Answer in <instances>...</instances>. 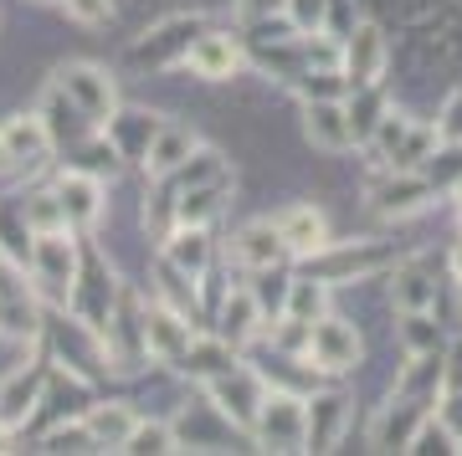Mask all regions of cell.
<instances>
[{
  "mask_svg": "<svg viewBox=\"0 0 462 456\" xmlns=\"http://www.w3.org/2000/svg\"><path fill=\"white\" fill-rule=\"evenodd\" d=\"M78 267H83V257H78V242H72V226L67 231H42L32 242V257H26V272H32V287L42 303H51V308H62L72 303V287H78Z\"/></svg>",
  "mask_w": 462,
  "mask_h": 456,
  "instance_id": "6da1fadb",
  "label": "cell"
},
{
  "mask_svg": "<svg viewBox=\"0 0 462 456\" xmlns=\"http://www.w3.org/2000/svg\"><path fill=\"white\" fill-rule=\"evenodd\" d=\"M303 261H309V278H324L334 287V282H365L375 272H385V267H396V246L391 242H329Z\"/></svg>",
  "mask_w": 462,
  "mask_h": 456,
  "instance_id": "7a4b0ae2",
  "label": "cell"
},
{
  "mask_svg": "<svg viewBox=\"0 0 462 456\" xmlns=\"http://www.w3.org/2000/svg\"><path fill=\"white\" fill-rule=\"evenodd\" d=\"M303 431H309V400L282 385H267L263 410L252 421V441L263 451H303Z\"/></svg>",
  "mask_w": 462,
  "mask_h": 456,
  "instance_id": "3957f363",
  "label": "cell"
},
{
  "mask_svg": "<svg viewBox=\"0 0 462 456\" xmlns=\"http://www.w3.org/2000/svg\"><path fill=\"white\" fill-rule=\"evenodd\" d=\"M57 87H62V98L72 103L93 129H103V123L118 114V82H114V72L98 67V62H62L57 67Z\"/></svg>",
  "mask_w": 462,
  "mask_h": 456,
  "instance_id": "277c9868",
  "label": "cell"
},
{
  "mask_svg": "<svg viewBox=\"0 0 462 456\" xmlns=\"http://www.w3.org/2000/svg\"><path fill=\"white\" fill-rule=\"evenodd\" d=\"M370 144L380 149V160L391 164V169H416V164H427L437 154V123H416L411 114H401V108H385L380 118V129Z\"/></svg>",
  "mask_w": 462,
  "mask_h": 456,
  "instance_id": "5b68a950",
  "label": "cell"
},
{
  "mask_svg": "<svg viewBox=\"0 0 462 456\" xmlns=\"http://www.w3.org/2000/svg\"><path fill=\"white\" fill-rule=\"evenodd\" d=\"M303 359L314 364L319 375H349V369H360L365 343H360V333H355V328H349L345 318L324 313L319 324H309V343H303Z\"/></svg>",
  "mask_w": 462,
  "mask_h": 456,
  "instance_id": "8992f818",
  "label": "cell"
},
{
  "mask_svg": "<svg viewBox=\"0 0 462 456\" xmlns=\"http://www.w3.org/2000/svg\"><path fill=\"white\" fill-rule=\"evenodd\" d=\"M365 200H370V211L406 221V215H421L431 200H437V185H431V175H416V169H391V164H385V175L370 179Z\"/></svg>",
  "mask_w": 462,
  "mask_h": 456,
  "instance_id": "52a82bcc",
  "label": "cell"
},
{
  "mask_svg": "<svg viewBox=\"0 0 462 456\" xmlns=\"http://www.w3.org/2000/svg\"><path fill=\"white\" fill-rule=\"evenodd\" d=\"M200 32H206L200 16H165L154 32H144L129 47V62L149 67V72H160V67H185V51H190V41H196Z\"/></svg>",
  "mask_w": 462,
  "mask_h": 456,
  "instance_id": "ba28073f",
  "label": "cell"
},
{
  "mask_svg": "<svg viewBox=\"0 0 462 456\" xmlns=\"http://www.w3.org/2000/svg\"><path fill=\"white\" fill-rule=\"evenodd\" d=\"M0 144H5V169L11 175H36V169H47L57 139H51L42 114H11L0 123Z\"/></svg>",
  "mask_w": 462,
  "mask_h": 456,
  "instance_id": "9c48e42d",
  "label": "cell"
},
{
  "mask_svg": "<svg viewBox=\"0 0 462 456\" xmlns=\"http://www.w3.org/2000/svg\"><path fill=\"white\" fill-rule=\"evenodd\" d=\"M206 395H211V406L221 410L236 431L252 436V421H257V410H263L267 379L257 375V369H247V364H236V369H226V375L206 379Z\"/></svg>",
  "mask_w": 462,
  "mask_h": 456,
  "instance_id": "30bf717a",
  "label": "cell"
},
{
  "mask_svg": "<svg viewBox=\"0 0 462 456\" xmlns=\"http://www.w3.org/2000/svg\"><path fill=\"white\" fill-rule=\"evenodd\" d=\"M0 339L36 343L42 339V308H36L32 287L21 282V267L0 257Z\"/></svg>",
  "mask_w": 462,
  "mask_h": 456,
  "instance_id": "8fae6325",
  "label": "cell"
},
{
  "mask_svg": "<svg viewBox=\"0 0 462 456\" xmlns=\"http://www.w3.org/2000/svg\"><path fill=\"white\" fill-rule=\"evenodd\" d=\"M431 421V400H416V395H391L385 406H380L375 425H370V446L375 451H411L416 431Z\"/></svg>",
  "mask_w": 462,
  "mask_h": 456,
  "instance_id": "7c38bea8",
  "label": "cell"
},
{
  "mask_svg": "<svg viewBox=\"0 0 462 456\" xmlns=\"http://www.w3.org/2000/svg\"><path fill=\"white\" fill-rule=\"evenodd\" d=\"M47 379H51V364H47V359L16 364L11 375L0 379V425H5V431H21V425L36 415L42 395H47Z\"/></svg>",
  "mask_w": 462,
  "mask_h": 456,
  "instance_id": "4fadbf2b",
  "label": "cell"
},
{
  "mask_svg": "<svg viewBox=\"0 0 462 456\" xmlns=\"http://www.w3.org/2000/svg\"><path fill=\"white\" fill-rule=\"evenodd\" d=\"M385 62H391L385 32H380L375 21H360V26L345 36V62H339L345 82L349 87H375V82L385 78Z\"/></svg>",
  "mask_w": 462,
  "mask_h": 456,
  "instance_id": "5bb4252c",
  "label": "cell"
},
{
  "mask_svg": "<svg viewBox=\"0 0 462 456\" xmlns=\"http://www.w3.org/2000/svg\"><path fill=\"white\" fill-rule=\"evenodd\" d=\"M196 339V324H190V313H180L175 303L165 297H154L144 308V343H149V359H160V364H175V359L190 349Z\"/></svg>",
  "mask_w": 462,
  "mask_h": 456,
  "instance_id": "9a60e30c",
  "label": "cell"
},
{
  "mask_svg": "<svg viewBox=\"0 0 462 456\" xmlns=\"http://www.w3.org/2000/svg\"><path fill=\"white\" fill-rule=\"evenodd\" d=\"M57 200H62V211H67V226L72 231H93L103 221V211H108V196H103V179L98 175H88V169H72L67 164L62 175H57Z\"/></svg>",
  "mask_w": 462,
  "mask_h": 456,
  "instance_id": "2e32d148",
  "label": "cell"
},
{
  "mask_svg": "<svg viewBox=\"0 0 462 456\" xmlns=\"http://www.w3.org/2000/svg\"><path fill=\"white\" fill-rule=\"evenodd\" d=\"M303 139L324 154H349L355 129H349L345 98H303Z\"/></svg>",
  "mask_w": 462,
  "mask_h": 456,
  "instance_id": "e0dca14e",
  "label": "cell"
},
{
  "mask_svg": "<svg viewBox=\"0 0 462 456\" xmlns=\"http://www.w3.org/2000/svg\"><path fill=\"white\" fill-rule=\"evenodd\" d=\"M242 41L231 32H200L196 41H190V51H185V67L196 72L200 82H231L236 72H242Z\"/></svg>",
  "mask_w": 462,
  "mask_h": 456,
  "instance_id": "ac0fdd59",
  "label": "cell"
},
{
  "mask_svg": "<svg viewBox=\"0 0 462 456\" xmlns=\"http://www.w3.org/2000/svg\"><path fill=\"white\" fill-rule=\"evenodd\" d=\"M273 226H278L288 257H314L319 246H329V215L319 211L314 200H293V205H282Z\"/></svg>",
  "mask_w": 462,
  "mask_h": 456,
  "instance_id": "d6986e66",
  "label": "cell"
},
{
  "mask_svg": "<svg viewBox=\"0 0 462 456\" xmlns=\"http://www.w3.org/2000/svg\"><path fill=\"white\" fill-rule=\"evenodd\" d=\"M200 149V133L190 129V123H175V118H165L160 123V133L149 139V149H144V169H149V179H160V175H170V169H180L190 154Z\"/></svg>",
  "mask_w": 462,
  "mask_h": 456,
  "instance_id": "ffe728a7",
  "label": "cell"
},
{
  "mask_svg": "<svg viewBox=\"0 0 462 456\" xmlns=\"http://www.w3.org/2000/svg\"><path fill=\"white\" fill-rule=\"evenodd\" d=\"M282 257H288V246H282V236H278L273 221H247V226L231 236V261L247 267V272H263V267L273 272Z\"/></svg>",
  "mask_w": 462,
  "mask_h": 456,
  "instance_id": "44dd1931",
  "label": "cell"
},
{
  "mask_svg": "<svg viewBox=\"0 0 462 456\" xmlns=\"http://www.w3.org/2000/svg\"><path fill=\"white\" fill-rule=\"evenodd\" d=\"M242 359H236V343H226L221 333H196L190 339V349H185L180 359H175V369L180 375H190L196 385H206V379L226 375V369H236Z\"/></svg>",
  "mask_w": 462,
  "mask_h": 456,
  "instance_id": "7402d4cb",
  "label": "cell"
},
{
  "mask_svg": "<svg viewBox=\"0 0 462 456\" xmlns=\"http://www.w3.org/2000/svg\"><path fill=\"white\" fill-rule=\"evenodd\" d=\"M349 425V395H314L309 400V431H303V451H334Z\"/></svg>",
  "mask_w": 462,
  "mask_h": 456,
  "instance_id": "603a6c76",
  "label": "cell"
},
{
  "mask_svg": "<svg viewBox=\"0 0 462 456\" xmlns=\"http://www.w3.org/2000/svg\"><path fill=\"white\" fill-rule=\"evenodd\" d=\"M160 123L165 118L160 114H144V108H118L108 123H103V133H108V144L118 149V160H144V149H149V139L160 133Z\"/></svg>",
  "mask_w": 462,
  "mask_h": 456,
  "instance_id": "cb8c5ba5",
  "label": "cell"
},
{
  "mask_svg": "<svg viewBox=\"0 0 462 456\" xmlns=\"http://www.w3.org/2000/svg\"><path fill=\"white\" fill-rule=\"evenodd\" d=\"M170 431H175V446H180V451H190V446H200V451H216V446H226V441H231V431H236V425H231L226 415H221L211 400H206V406L185 410V415L170 425Z\"/></svg>",
  "mask_w": 462,
  "mask_h": 456,
  "instance_id": "d4e9b609",
  "label": "cell"
},
{
  "mask_svg": "<svg viewBox=\"0 0 462 456\" xmlns=\"http://www.w3.org/2000/svg\"><path fill=\"white\" fill-rule=\"evenodd\" d=\"M88 436H93V446H103V451H124L134 436V425H139V410L129 406V400H108V406H93L83 415Z\"/></svg>",
  "mask_w": 462,
  "mask_h": 456,
  "instance_id": "484cf974",
  "label": "cell"
},
{
  "mask_svg": "<svg viewBox=\"0 0 462 456\" xmlns=\"http://www.w3.org/2000/svg\"><path fill=\"white\" fill-rule=\"evenodd\" d=\"M216 324H221L216 333H221L226 343H236V349H242L247 339H257V333H263V303H257V293H252V287L226 293L221 297V318H216Z\"/></svg>",
  "mask_w": 462,
  "mask_h": 456,
  "instance_id": "4316f807",
  "label": "cell"
},
{
  "mask_svg": "<svg viewBox=\"0 0 462 456\" xmlns=\"http://www.w3.org/2000/svg\"><path fill=\"white\" fill-rule=\"evenodd\" d=\"M226 175L221 179H206V185H190V190H180V200H175V211H170V226H211V215H221V205H226Z\"/></svg>",
  "mask_w": 462,
  "mask_h": 456,
  "instance_id": "83f0119b",
  "label": "cell"
},
{
  "mask_svg": "<svg viewBox=\"0 0 462 456\" xmlns=\"http://www.w3.org/2000/svg\"><path fill=\"white\" fill-rule=\"evenodd\" d=\"M165 261H175L180 272H190V278H206V267H211V231L206 226H170L165 236V251H160Z\"/></svg>",
  "mask_w": 462,
  "mask_h": 456,
  "instance_id": "f1b7e54d",
  "label": "cell"
},
{
  "mask_svg": "<svg viewBox=\"0 0 462 456\" xmlns=\"http://www.w3.org/2000/svg\"><path fill=\"white\" fill-rule=\"evenodd\" d=\"M437 297H442V282L431 272L396 267V278H391V308L396 313H427V308H437Z\"/></svg>",
  "mask_w": 462,
  "mask_h": 456,
  "instance_id": "f546056e",
  "label": "cell"
},
{
  "mask_svg": "<svg viewBox=\"0 0 462 456\" xmlns=\"http://www.w3.org/2000/svg\"><path fill=\"white\" fill-rule=\"evenodd\" d=\"M329 313V282L324 278H293L288 282V293H282V318H293V324H319Z\"/></svg>",
  "mask_w": 462,
  "mask_h": 456,
  "instance_id": "4dcf8cb0",
  "label": "cell"
},
{
  "mask_svg": "<svg viewBox=\"0 0 462 456\" xmlns=\"http://www.w3.org/2000/svg\"><path fill=\"white\" fill-rule=\"evenodd\" d=\"M32 242H36V231H32V221H26V211H21V200H0V257L26 267Z\"/></svg>",
  "mask_w": 462,
  "mask_h": 456,
  "instance_id": "1f68e13d",
  "label": "cell"
},
{
  "mask_svg": "<svg viewBox=\"0 0 462 456\" xmlns=\"http://www.w3.org/2000/svg\"><path fill=\"white\" fill-rule=\"evenodd\" d=\"M349 108V129H355V144H370L380 129V118H385V108H391V98L380 93V82L375 87H355V98H345Z\"/></svg>",
  "mask_w": 462,
  "mask_h": 456,
  "instance_id": "d6a6232c",
  "label": "cell"
},
{
  "mask_svg": "<svg viewBox=\"0 0 462 456\" xmlns=\"http://www.w3.org/2000/svg\"><path fill=\"white\" fill-rule=\"evenodd\" d=\"M401 343H406V354H442L447 333H442V324L431 318V308L427 313H401Z\"/></svg>",
  "mask_w": 462,
  "mask_h": 456,
  "instance_id": "836d02e7",
  "label": "cell"
},
{
  "mask_svg": "<svg viewBox=\"0 0 462 456\" xmlns=\"http://www.w3.org/2000/svg\"><path fill=\"white\" fill-rule=\"evenodd\" d=\"M21 211H26L36 236H42V231H67V211H62V200H57V190H32V196H21Z\"/></svg>",
  "mask_w": 462,
  "mask_h": 456,
  "instance_id": "e575fe53",
  "label": "cell"
},
{
  "mask_svg": "<svg viewBox=\"0 0 462 456\" xmlns=\"http://www.w3.org/2000/svg\"><path fill=\"white\" fill-rule=\"evenodd\" d=\"M124 451H180V446H175V431L165 421H139Z\"/></svg>",
  "mask_w": 462,
  "mask_h": 456,
  "instance_id": "d590c367",
  "label": "cell"
},
{
  "mask_svg": "<svg viewBox=\"0 0 462 456\" xmlns=\"http://www.w3.org/2000/svg\"><path fill=\"white\" fill-rule=\"evenodd\" d=\"M288 21H293L298 36L324 32V21H329V0H288Z\"/></svg>",
  "mask_w": 462,
  "mask_h": 456,
  "instance_id": "8d00e7d4",
  "label": "cell"
},
{
  "mask_svg": "<svg viewBox=\"0 0 462 456\" xmlns=\"http://www.w3.org/2000/svg\"><path fill=\"white\" fill-rule=\"evenodd\" d=\"M437 139H442V144H462V87L447 93L442 114H437Z\"/></svg>",
  "mask_w": 462,
  "mask_h": 456,
  "instance_id": "74e56055",
  "label": "cell"
},
{
  "mask_svg": "<svg viewBox=\"0 0 462 456\" xmlns=\"http://www.w3.org/2000/svg\"><path fill=\"white\" fill-rule=\"evenodd\" d=\"M67 16H78L83 26H103V21L114 16V0H62Z\"/></svg>",
  "mask_w": 462,
  "mask_h": 456,
  "instance_id": "f35d334b",
  "label": "cell"
},
{
  "mask_svg": "<svg viewBox=\"0 0 462 456\" xmlns=\"http://www.w3.org/2000/svg\"><path fill=\"white\" fill-rule=\"evenodd\" d=\"M236 16L257 26V21H273V16H288V0H236Z\"/></svg>",
  "mask_w": 462,
  "mask_h": 456,
  "instance_id": "ab89813d",
  "label": "cell"
},
{
  "mask_svg": "<svg viewBox=\"0 0 462 456\" xmlns=\"http://www.w3.org/2000/svg\"><path fill=\"white\" fill-rule=\"evenodd\" d=\"M452 359H457V364H447V375H442V390L462 395V343L452 349Z\"/></svg>",
  "mask_w": 462,
  "mask_h": 456,
  "instance_id": "60d3db41",
  "label": "cell"
},
{
  "mask_svg": "<svg viewBox=\"0 0 462 456\" xmlns=\"http://www.w3.org/2000/svg\"><path fill=\"white\" fill-rule=\"evenodd\" d=\"M452 272H457V282H462V242H457V251H452Z\"/></svg>",
  "mask_w": 462,
  "mask_h": 456,
  "instance_id": "b9f144b4",
  "label": "cell"
},
{
  "mask_svg": "<svg viewBox=\"0 0 462 456\" xmlns=\"http://www.w3.org/2000/svg\"><path fill=\"white\" fill-rule=\"evenodd\" d=\"M0 175H11V169H5V144H0Z\"/></svg>",
  "mask_w": 462,
  "mask_h": 456,
  "instance_id": "7bdbcfd3",
  "label": "cell"
},
{
  "mask_svg": "<svg viewBox=\"0 0 462 456\" xmlns=\"http://www.w3.org/2000/svg\"><path fill=\"white\" fill-rule=\"evenodd\" d=\"M42 5H51V0H42Z\"/></svg>",
  "mask_w": 462,
  "mask_h": 456,
  "instance_id": "ee69618b",
  "label": "cell"
}]
</instances>
